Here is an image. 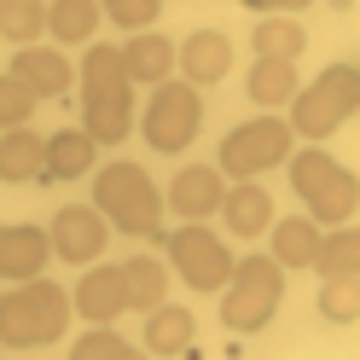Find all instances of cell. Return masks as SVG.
<instances>
[{"instance_id":"1","label":"cell","mask_w":360,"mask_h":360,"mask_svg":"<svg viewBox=\"0 0 360 360\" xmlns=\"http://www.w3.org/2000/svg\"><path fill=\"white\" fill-rule=\"evenodd\" d=\"M290 169V192L302 198V215L314 227H349L354 204H360V180L349 174V163H337L326 146H302L285 157Z\"/></svg>"},{"instance_id":"2","label":"cell","mask_w":360,"mask_h":360,"mask_svg":"<svg viewBox=\"0 0 360 360\" xmlns=\"http://www.w3.org/2000/svg\"><path fill=\"white\" fill-rule=\"evenodd\" d=\"M70 331V290L53 279H18L0 290V349H47Z\"/></svg>"},{"instance_id":"3","label":"cell","mask_w":360,"mask_h":360,"mask_svg":"<svg viewBox=\"0 0 360 360\" xmlns=\"http://www.w3.org/2000/svg\"><path fill=\"white\" fill-rule=\"evenodd\" d=\"M290 134L297 140H308V146H326L337 128H343L354 110H360V70L354 64H326L320 76H314L308 87H297L290 94Z\"/></svg>"},{"instance_id":"4","label":"cell","mask_w":360,"mask_h":360,"mask_svg":"<svg viewBox=\"0 0 360 360\" xmlns=\"http://www.w3.org/2000/svg\"><path fill=\"white\" fill-rule=\"evenodd\" d=\"M94 210L117 233H157L163 227V192L140 163H105L94 169Z\"/></svg>"},{"instance_id":"5","label":"cell","mask_w":360,"mask_h":360,"mask_svg":"<svg viewBox=\"0 0 360 360\" xmlns=\"http://www.w3.org/2000/svg\"><path fill=\"white\" fill-rule=\"evenodd\" d=\"M279 302H285V267L274 256H244L221 285V326L250 337L279 314Z\"/></svg>"},{"instance_id":"6","label":"cell","mask_w":360,"mask_h":360,"mask_svg":"<svg viewBox=\"0 0 360 360\" xmlns=\"http://www.w3.org/2000/svg\"><path fill=\"white\" fill-rule=\"evenodd\" d=\"M290 151H297L290 122L267 110V117H256V122H238L227 140H221L215 169H221V180H256V174H267L274 163H285Z\"/></svg>"},{"instance_id":"7","label":"cell","mask_w":360,"mask_h":360,"mask_svg":"<svg viewBox=\"0 0 360 360\" xmlns=\"http://www.w3.org/2000/svg\"><path fill=\"white\" fill-rule=\"evenodd\" d=\"M198 128H204V94L192 82H157V94H151L146 117H140L146 146L174 157V151H186L198 140Z\"/></svg>"},{"instance_id":"8","label":"cell","mask_w":360,"mask_h":360,"mask_svg":"<svg viewBox=\"0 0 360 360\" xmlns=\"http://www.w3.org/2000/svg\"><path fill=\"white\" fill-rule=\"evenodd\" d=\"M233 262H238V256H233L210 227H198V221L169 233V267H174L192 290H221L227 274H233Z\"/></svg>"},{"instance_id":"9","label":"cell","mask_w":360,"mask_h":360,"mask_svg":"<svg viewBox=\"0 0 360 360\" xmlns=\"http://www.w3.org/2000/svg\"><path fill=\"white\" fill-rule=\"evenodd\" d=\"M47 244H53V256L58 262H70V267H94L105 256V244H110V227H105V215L94 204H64L53 215V227H47Z\"/></svg>"},{"instance_id":"10","label":"cell","mask_w":360,"mask_h":360,"mask_svg":"<svg viewBox=\"0 0 360 360\" xmlns=\"http://www.w3.org/2000/svg\"><path fill=\"white\" fill-rule=\"evenodd\" d=\"M221 192H227V180H221L215 163H186V169L169 180L163 204H169L180 221H210V215L221 210Z\"/></svg>"},{"instance_id":"11","label":"cell","mask_w":360,"mask_h":360,"mask_svg":"<svg viewBox=\"0 0 360 360\" xmlns=\"http://www.w3.org/2000/svg\"><path fill=\"white\" fill-rule=\"evenodd\" d=\"M47 262H53L47 227H30V221H6V227H0V279H6V285L41 279Z\"/></svg>"},{"instance_id":"12","label":"cell","mask_w":360,"mask_h":360,"mask_svg":"<svg viewBox=\"0 0 360 360\" xmlns=\"http://www.w3.org/2000/svg\"><path fill=\"white\" fill-rule=\"evenodd\" d=\"M70 314H82L87 326H110L117 314H128V302H122V267H110V262L87 267V274L76 279V290H70Z\"/></svg>"},{"instance_id":"13","label":"cell","mask_w":360,"mask_h":360,"mask_svg":"<svg viewBox=\"0 0 360 360\" xmlns=\"http://www.w3.org/2000/svg\"><path fill=\"white\" fill-rule=\"evenodd\" d=\"M12 76L24 82L35 99H64L76 87V64L64 58L58 47H41V41H35V47H18L12 53Z\"/></svg>"},{"instance_id":"14","label":"cell","mask_w":360,"mask_h":360,"mask_svg":"<svg viewBox=\"0 0 360 360\" xmlns=\"http://www.w3.org/2000/svg\"><path fill=\"white\" fill-rule=\"evenodd\" d=\"M215 215L227 221V233H238V238H262V233L279 221V215H274V198H267L262 180H227Z\"/></svg>"},{"instance_id":"15","label":"cell","mask_w":360,"mask_h":360,"mask_svg":"<svg viewBox=\"0 0 360 360\" xmlns=\"http://www.w3.org/2000/svg\"><path fill=\"white\" fill-rule=\"evenodd\" d=\"M174 64H180V76H186L192 87H215L221 76L233 70V41L221 35V30H198V35L180 41Z\"/></svg>"},{"instance_id":"16","label":"cell","mask_w":360,"mask_h":360,"mask_svg":"<svg viewBox=\"0 0 360 360\" xmlns=\"http://www.w3.org/2000/svg\"><path fill=\"white\" fill-rule=\"evenodd\" d=\"M0 180L6 186H41L47 180V140L30 128H6L0 134Z\"/></svg>"},{"instance_id":"17","label":"cell","mask_w":360,"mask_h":360,"mask_svg":"<svg viewBox=\"0 0 360 360\" xmlns=\"http://www.w3.org/2000/svg\"><path fill=\"white\" fill-rule=\"evenodd\" d=\"M117 53H122L128 87H157V82H169V76H174V41H163L157 30L128 35V47H117Z\"/></svg>"},{"instance_id":"18","label":"cell","mask_w":360,"mask_h":360,"mask_svg":"<svg viewBox=\"0 0 360 360\" xmlns=\"http://www.w3.org/2000/svg\"><path fill=\"white\" fill-rule=\"evenodd\" d=\"M99 169V146L87 128H58L47 134V180H82Z\"/></svg>"},{"instance_id":"19","label":"cell","mask_w":360,"mask_h":360,"mask_svg":"<svg viewBox=\"0 0 360 360\" xmlns=\"http://www.w3.org/2000/svg\"><path fill=\"white\" fill-rule=\"evenodd\" d=\"M82 128L94 134V146H117L134 134V87L128 94H94L82 99Z\"/></svg>"},{"instance_id":"20","label":"cell","mask_w":360,"mask_h":360,"mask_svg":"<svg viewBox=\"0 0 360 360\" xmlns=\"http://www.w3.org/2000/svg\"><path fill=\"white\" fill-rule=\"evenodd\" d=\"M320 233L308 215H285L267 227V256H274L279 267H314V250H320Z\"/></svg>"},{"instance_id":"21","label":"cell","mask_w":360,"mask_h":360,"mask_svg":"<svg viewBox=\"0 0 360 360\" xmlns=\"http://www.w3.org/2000/svg\"><path fill=\"white\" fill-rule=\"evenodd\" d=\"M117 267H122V302L134 314H151L157 302H169V267L157 256H128Z\"/></svg>"},{"instance_id":"22","label":"cell","mask_w":360,"mask_h":360,"mask_svg":"<svg viewBox=\"0 0 360 360\" xmlns=\"http://www.w3.org/2000/svg\"><path fill=\"white\" fill-rule=\"evenodd\" d=\"M297 87H302V76H297V64H290V58H256L250 76H244V94H250L262 110L290 105V94H297Z\"/></svg>"},{"instance_id":"23","label":"cell","mask_w":360,"mask_h":360,"mask_svg":"<svg viewBox=\"0 0 360 360\" xmlns=\"http://www.w3.org/2000/svg\"><path fill=\"white\" fill-rule=\"evenodd\" d=\"M192 337H198V320H192L186 308L157 302V308L146 314V354H186Z\"/></svg>"},{"instance_id":"24","label":"cell","mask_w":360,"mask_h":360,"mask_svg":"<svg viewBox=\"0 0 360 360\" xmlns=\"http://www.w3.org/2000/svg\"><path fill=\"white\" fill-rule=\"evenodd\" d=\"M94 94H128L122 53L110 41H87V53H82V99H94Z\"/></svg>"},{"instance_id":"25","label":"cell","mask_w":360,"mask_h":360,"mask_svg":"<svg viewBox=\"0 0 360 360\" xmlns=\"http://www.w3.org/2000/svg\"><path fill=\"white\" fill-rule=\"evenodd\" d=\"M47 35L64 47H82V41L99 35V0H53L47 6Z\"/></svg>"},{"instance_id":"26","label":"cell","mask_w":360,"mask_h":360,"mask_svg":"<svg viewBox=\"0 0 360 360\" xmlns=\"http://www.w3.org/2000/svg\"><path fill=\"white\" fill-rule=\"evenodd\" d=\"M314 274H320V279L360 274V233L354 227H326L320 233V250H314Z\"/></svg>"},{"instance_id":"27","label":"cell","mask_w":360,"mask_h":360,"mask_svg":"<svg viewBox=\"0 0 360 360\" xmlns=\"http://www.w3.org/2000/svg\"><path fill=\"white\" fill-rule=\"evenodd\" d=\"M47 35V0H0V41L35 47Z\"/></svg>"},{"instance_id":"28","label":"cell","mask_w":360,"mask_h":360,"mask_svg":"<svg viewBox=\"0 0 360 360\" xmlns=\"http://www.w3.org/2000/svg\"><path fill=\"white\" fill-rule=\"evenodd\" d=\"M302 47H308V30L297 18H262L256 24V58H290L297 64Z\"/></svg>"},{"instance_id":"29","label":"cell","mask_w":360,"mask_h":360,"mask_svg":"<svg viewBox=\"0 0 360 360\" xmlns=\"http://www.w3.org/2000/svg\"><path fill=\"white\" fill-rule=\"evenodd\" d=\"M70 360H151V354L134 349L128 337H117L110 326H87L76 343H70Z\"/></svg>"},{"instance_id":"30","label":"cell","mask_w":360,"mask_h":360,"mask_svg":"<svg viewBox=\"0 0 360 360\" xmlns=\"http://www.w3.org/2000/svg\"><path fill=\"white\" fill-rule=\"evenodd\" d=\"M320 314H326L331 326H349V320H360V274L320 279Z\"/></svg>"},{"instance_id":"31","label":"cell","mask_w":360,"mask_h":360,"mask_svg":"<svg viewBox=\"0 0 360 360\" xmlns=\"http://www.w3.org/2000/svg\"><path fill=\"white\" fill-rule=\"evenodd\" d=\"M30 117H35V94L12 70H0V134L6 128H30Z\"/></svg>"},{"instance_id":"32","label":"cell","mask_w":360,"mask_h":360,"mask_svg":"<svg viewBox=\"0 0 360 360\" xmlns=\"http://www.w3.org/2000/svg\"><path fill=\"white\" fill-rule=\"evenodd\" d=\"M157 12H163V0H99V18H110L117 30H151Z\"/></svg>"},{"instance_id":"33","label":"cell","mask_w":360,"mask_h":360,"mask_svg":"<svg viewBox=\"0 0 360 360\" xmlns=\"http://www.w3.org/2000/svg\"><path fill=\"white\" fill-rule=\"evenodd\" d=\"M250 12H262V18H290V12H302V6H314V0H244Z\"/></svg>"},{"instance_id":"34","label":"cell","mask_w":360,"mask_h":360,"mask_svg":"<svg viewBox=\"0 0 360 360\" xmlns=\"http://www.w3.org/2000/svg\"><path fill=\"white\" fill-rule=\"evenodd\" d=\"M331 6H337V12H349V6H354V0H331Z\"/></svg>"}]
</instances>
